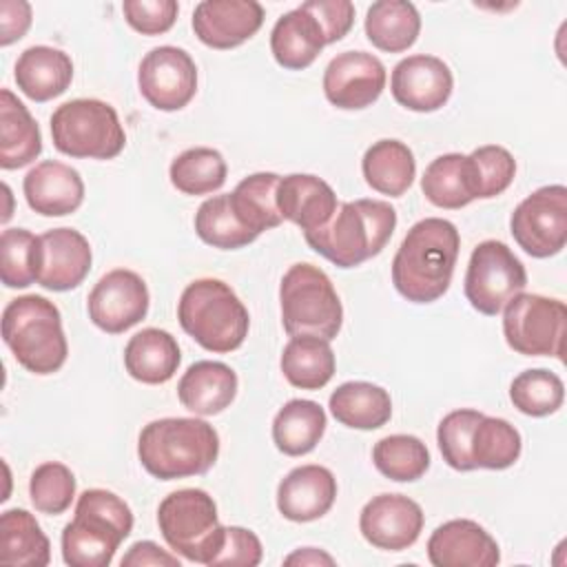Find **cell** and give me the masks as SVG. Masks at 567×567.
<instances>
[{
	"label": "cell",
	"mask_w": 567,
	"mask_h": 567,
	"mask_svg": "<svg viewBox=\"0 0 567 567\" xmlns=\"http://www.w3.org/2000/svg\"><path fill=\"white\" fill-rule=\"evenodd\" d=\"M13 78L29 100L49 102L71 86L73 62L62 49L35 44L20 53Z\"/></svg>",
	"instance_id": "d4e9b609"
},
{
	"label": "cell",
	"mask_w": 567,
	"mask_h": 567,
	"mask_svg": "<svg viewBox=\"0 0 567 567\" xmlns=\"http://www.w3.org/2000/svg\"><path fill=\"white\" fill-rule=\"evenodd\" d=\"M516 244L532 257H554L567 241V188L549 184L527 195L509 217Z\"/></svg>",
	"instance_id": "7c38bea8"
},
{
	"label": "cell",
	"mask_w": 567,
	"mask_h": 567,
	"mask_svg": "<svg viewBox=\"0 0 567 567\" xmlns=\"http://www.w3.org/2000/svg\"><path fill=\"white\" fill-rule=\"evenodd\" d=\"M131 532L133 512L117 494L86 489L78 496L73 520L62 529V558L71 567H109Z\"/></svg>",
	"instance_id": "277c9868"
},
{
	"label": "cell",
	"mask_w": 567,
	"mask_h": 567,
	"mask_svg": "<svg viewBox=\"0 0 567 567\" xmlns=\"http://www.w3.org/2000/svg\"><path fill=\"white\" fill-rule=\"evenodd\" d=\"M137 456L142 467L159 481L199 476L219 456V434L197 416L157 419L142 427Z\"/></svg>",
	"instance_id": "7a4b0ae2"
},
{
	"label": "cell",
	"mask_w": 567,
	"mask_h": 567,
	"mask_svg": "<svg viewBox=\"0 0 567 567\" xmlns=\"http://www.w3.org/2000/svg\"><path fill=\"white\" fill-rule=\"evenodd\" d=\"M286 565H334V558L315 547H303L284 558Z\"/></svg>",
	"instance_id": "816d5d0a"
},
{
	"label": "cell",
	"mask_w": 567,
	"mask_h": 567,
	"mask_svg": "<svg viewBox=\"0 0 567 567\" xmlns=\"http://www.w3.org/2000/svg\"><path fill=\"white\" fill-rule=\"evenodd\" d=\"M425 199L439 208L456 210L476 199L470 157L463 153H445L432 159L421 177Z\"/></svg>",
	"instance_id": "d6a6232c"
},
{
	"label": "cell",
	"mask_w": 567,
	"mask_h": 567,
	"mask_svg": "<svg viewBox=\"0 0 567 567\" xmlns=\"http://www.w3.org/2000/svg\"><path fill=\"white\" fill-rule=\"evenodd\" d=\"M122 567H179L177 554L162 549L153 540H137L120 560Z\"/></svg>",
	"instance_id": "f907efd6"
},
{
	"label": "cell",
	"mask_w": 567,
	"mask_h": 567,
	"mask_svg": "<svg viewBox=\"0 0 567 567\" xmlns=\"http://www.w3.org/2000/svg\"><path fill=\"white\" fill-rule=\"evenodd\" d=\"M423 509L403 494H379L370 498L359 514L363 538L385 551L412 547L423 532Z\"/></svg>",
	"instance_id": "e0dca14e"
},
{
	"label": "cell",
	"mask_w": 567,
	"mask_h": 567,
	"mask_svg": "<svg viewBox=\"0 0 567 567\" xmlns=\"http://www.w3.org/2000/svg\"><path fill=\"white\" fill-rule=\"evenodd\" d=\"M279 179L281 177L277 173H252L244 177L233 193H228L235 215L255 235L277 228L284 221L277 208Z\"/></svg>",
	"instance_id": "d590c367"
},
{
	"label": "cell",
	"mask_w": 567,
	"mask_h": 567,
	"mask_svg": "<svg viewBox=\"0 0 567 567\" xmlns=\"http://www.w3.org/2000/svg\"><path fill=\"white\" fill-rule=\"evenodd\" d=\"M264 24L257 0H204L193 11V31L210 49H235Z\"/></svg>",
	"instance_id": "d6986e66"
},
{
	"label": "cell",
	"mask_w": 567,
	"mask_h": 567,
	"mask_svg": "<svg viewBox=\"0 0 567 567\" xmlns=\"http://www.w3.org/2000/svg\"><path fill=\"white\" fill-rule=\"evenodd\" d=\"M281 323L288 337L332 341L343 323V306L330 277L312 264H295L279 284Z\"/></svg>",
	"instance_id": "52a82bcc"
},
{
	"label": "cell",
	"mask_w": 567,
	"mask_h": 567,
	"mask_svg": "<svg viewBox=\"0 0 567 567\" xmlns=\"http://www.w3.org/2000/svg\"><path fill=\"white\" fill-rule=\"evenodd\" d=\"M361 171L372 190L401 197L414 182L416 159L401 140H379L363 153Z\"/></svg>",
	"instance_id": "f546056e"
},
{
	"label": "cell",
	"mask_w": 567,
	"mask_h": 567,
	"mask_svg": "<svg viewBox=\"0 0 567 567\" xmlns=\"http://www.w3.org/2000/svg\"><path fill=\"white\" fill-rule=\"evenodd\" d=\"M326 412L317 401L290 399L272 419V441L286 456H303L326 432Z\"/></svg>",
	"instance_id": "4dcf8cb0"
},
{
	"label": "cell",
	"mask_w": 567,
	"mask_h": 567,
	"mask_svg": "<svg viewBox=\"0 0 567 567\" xmlns=\"http://www.w3.org/2000/svg\"><path fill=\"white\" fill-rule=\"evenodd\" d=\"M277 208L284 219L303 233L321 228L339 208L337 193L328 182L308 173H292L279 179Z\"/></svg>",
	"instance_id": "603a6c76"
},
{
	"label": "cell",
	"mask_w": 567,
	"mask_h": 567,
	"mask_svg": "<svg viewBox=\"0 0 567 567\" xmlns=\"http://www.w3.org/2000/svg\"><path fill=\"white\" fill-rule=\"evenodd\" d=\"M51 137L60 153L78 159H113L126 144L117 111L95 97L60 104L51 115Z\"/></svg>",
	"instance_id": "9c48e42d"
},
{
	"label": "cell",
	"mask_w": 567,
	"mask_h": 567,
	"mask_svg": "<svg viewBox=\"0 0 567 567\" xmlns=\"http://www.w3.org/2000/svg\"><path fill=\"white\" fill-rule=\"evenodd\" d=\"M182 330L204 350L226 354L237 350L250 328L248 308L221 279L190 281L177 303Z\"/></svg>",
	"instance_id": "5b68a950"
},
{
	"label": "cell",
	"mask_w": 567,
	"mask_h": 567,
	"mask_svg": "<svg viewBox=\"0 0 567 567\" xmlns=\"http://www.w3.org/2000/svg\"><path fill=\"white\" fill-rule=\"evenodd\" d=\"M483 412L472 408H461L445 414L436 430V443L443 461L456 472H472L474 461L470 454V439L474 425L481 421Z\"/></svg>",
	"instance_id": "ee69618b"
},
{
	"label": "cell",
	"mask_w": 567,
	"mask_h": 567,
	"mask_svg": "<svg viewBox=\"0 0 567 567\" xmlns=\"http://www.w3.org/2000/svg\"><path fill=\"white\" fill-rule=\"evenodd\" d=\"M301 7L321 24L326 44L339 42L354 24V4L350 0H308Z\"/></svg>",
	"instance_id": "c3c4849f"
},
{
	"label": "cell",
	"mask_w": 567,
	"mask_h": 567,
	"mask_svg": "<svg viewBox=\"0 0 567 567\" xmlns=\"http://www.w3.org/2000/svg\"><path fill=\"white\" fill-rule=\"evenodd\" d=\"M2 339L16 361L33 374L58 372L69 354L60 310L40 295H22L7 303Z\"/></svg>",
	"instance_id": "8992f818"
},
{
	"label": "cell",
	"mask_w": 567,
	"mask_h": 567,
	"mask_svg": "<svg viewBox=\"0 0 567 567\" xmlns=\"http://www.w3.org/2000/svg\"><path fill=\"white\" fill-rule=\"evenodd\" d=\"M461 235L443 217L416 221L392 259V284L412 303H432L452 284Z\"/></svg>",
	"instance_id": "6da1fadb"
},
{
	"label": "cell",
	"mask_w": 567,
	"mask_h": 567,
	"mask_svg": "<svg viewBox=\"0 0 567 567\" xmlns=\"http://www.w3.org/2000/svg\"><path fill=\"white\" fill-rule=\"evenodd\" d=\"M228 175L226 159L219 151L195 146L179 153L168 168L171 184L184 195H208L224 186Z\"/></svg>",
	"instance_id": "8d00e7d4"
},
{
	"label": "cell",
	"mask_w": 567,
	"mask_h": 567,
	"mask_svg": "<svg viewBox=\"0 0 567 567\" xmlns=\"http://www.w3.org/2000/svg\"><path fill=\"white\" fill-rule=\"evenodd\" d=\"M396 228V210L383 199L343 202L306 244L339 268H354L377 257Z\"/></svg>",
	"instance_id": "3957f363"
},
{
	"label": "cell",
	"mask_w": 567,
	"mask_h": 567,
	"mask_svg": "<svg viewBox=\"0 0 567 567\" xmlns=\"http://www.w3.org/2000/svg\"><path fill=\"white\" fill-rule=\"evenodd\" d=\"M509 401L527 416H549L565 401V383L551 370H525L514 377L509 385Z\"/></svg>",
	"instance_id": "60d3db41"
},
{
	"label": "cell",
	"mask_w": 567,
	"mask_h": 567,
	"mask_svg": "<svg viewBox=\"0 0 567 567\" xmlns=\"http://www.w3.org/2000/svg\"><path fill=\"white\" fill-rule=\"evenodd\" d=\"M390 89L401 106L416 113H432L450 100L454 78L441 58L419 53L403 58L392 69Z\"/></svg>",
	"instance_id": "ac0fdd59"
},
{
	"label": "cell",
	"mask_w": 567,
	"mask_h": 567,
	"mask_svg": "<svg viewBox=\"0 0 567 567\" xmlns=\"http://www.w3.org/2000/svg\"><path fill=\"white\" fill-rule=\"evenodd\" d=\"M427 558L434 567H494L501 560V551L483 525L470 518H454L432 532Z\"/></svg>",
	"instance_id": "ffe728a7"
},
{
	"label": "cell",
	"mask_w": 567,
	"mask_h": 567,
	"mask_svg": "<svg viewBox=\"0 0 567 567\" xmlns=\"http://www.w3.org/2000/svg\"><path fill=\"white\" fill-rule=\"evenodd\" d=\"M337 498V478L323 465H299L277 487V509L292 523H310L330 512Z\"/></svg>",
	"instance_id": "44dd1931"
},
{
	"label": "cell",
	"mask_w": 567,
	"mask_h": 567,
	"mask_svg": "<svg viewBox=\"0 0 567 567\" xmlns=\"http://www.w3.org/2000/svg\"><path fill=\"white\" fill-rule=\"evenodd\" d=\"M565 326L567 308L560 299L518 292L505 303L503 334L518 354L563 359Z\"/></svg>",
	"instance_id": "30bf717a"
},
{
	"label": "cell",
	"mask_w": 567,
	"mask_h": 567,
	"mask_svg": "<svg viewBox=\"0 0 567 567\" xmlns=\"http://www.w3.org/2000/svg\"><path fill=\"white\" fill-rule=\"evenodd\" d=\"M332 416L352 430L383 427L392 416V399L388 390L368 381L341 383L328 401Z\"/></svg>",
	"instance_id": "f1b7e54d"
},
{
	"label": "cell",
	"mask_w": 567,
	"mask_h": 567,
	"mask_svg": "<svg viewBox=\"0 0 567 567\" xmlns=\"http://www.w3.org/2000/svg\"><path fill=\"white\" fill-rule=\"evenodd\" d=\"M237 374L221 361H195L177 383L179 403L199 416L224 412L237 394Z\"/></svg>",
	"instance_id": "cb8c5ba5"
},
{
	"label": "cell",
	"mask_w": 567,
	"mask_h": 567,
	"mask_svg": "<svg viewBox=\"0 0 567 567\" xmlns=\"http://www.w3.org/2000/svg\"><path fill=\"white\" fill-rule=\"evenodd\" d=\"M474 195L476 199H489L509 188L516 175L514 155L498 144H485L474 148L470 155Z\"/></svg>",
	"instance_id": "7bdbcfd3"
},
{
	"label": "cell",
	"mask_w": 567,
	"mask_h": 567,
	"mask_svg": "<svg viewBox=\"0 0 567 567\" xmlns=\"http://www.w3.org/2000/svg\"><path fill=\"white\" fill-rule=\"evenodd\" d=\"M142 97L157 111H179L197 93V66L179 47L151 49L137 69Z\"/></svg>",
	"instance_id": "4fadbf2b"
},
{
	"label": "cell",
	"mask_w": 567,
	"mask_h": 567,
	"mask_svg": "<svg viewBox=\"0 0 567 567\" xmlns=\"http://www.w3.org/2000/svg\"><path fill=\"white\" fill-rule=\"evenodd\" d=\"M525 286V266L507 244L485 239L472 250L465 272V297L474 310L494 317Z\"/></svg>",
	"instance_id": "8fae6325"
},
{
	"label": "cell",
	"mask_w": 567,
	"mask_h": 567,
	"mask_svg": "<svg viewBox=\"0 0 567 567\" xmlns=\"http://www.w3.org/2000/svg\"><path fill=\"white\" fill-rule=\"evenodd\" d=\"M372 461L385 478L396 483H412L427 472L430 452L419 436L390 434L377 441L372 450Z\"/></svg>",
	"instance_id": "ab89813d"
},
{
	"label": "cell",
	"mask_w": 567,
	"mask_h": 567,
	"mask_svg": "<svg viewBox=\"0 0 567 567\" xmlns=\"http://www.w3.org/2000/svg\"><path fill=\"white\" fill-rule=\"evenodd\" d=\"M264 556V547L261 540L257 538L255 532L246 529V527H224V543L219 547V551L215 554L213 565H244V567H255L261 563Z\"/></svg>",
	"instance_id": "7dc6e473"
},
{
	"label": "cell",
	"mask_w": 567,
	"mask_h": 567,
	"mask_svg": "<svg viewBox=\"0 0 567 567\" xmlns=\"http://www.w3.org/2000/svg\"><path fill=\"white\" fill-rule=\"evenodd\" d=\"M157 525L166 545L190 563L210 565L224 543L217 505L199 487L171 492L157 507Z\"/></svg>",
	"instance_id": "ba28073f"
},
{
	"label": "cell",
	"mask_w": 567,
	"mask_h": 567,
	"mask_svg": "<svg viewBox=\"0 0 567 567\" xmlns=\"http://www.w3.org/2000/svg\"><path fill=\"white\" fill-rule=\"evenodd\" d=\"M326 47V35L317 18L306 11L303 7H297L288 13H284L272 31H270V51L279 66L288 71H301L308 69L321 49Z\"/></svg>",
	"instance_id": "484cf974"
},
{
	"label": "cell",
	"mask_w": 567,
	"mask_h": 567,
	"mask_svg": "<svg viewBox=\"0 0 567 567\" xmlns=\"http://www.w3.org/2000/svg\"><path fill=\"white\" fill-rule=\"evenodd\" d=\"M91 244L73 228H51L35 241V281L55 292L78 288L91 270Z\"/></svg>",
	"instance_id": "9a60e30c"
},
{
	"label": "cell",
	"mask_w": 567,
	"mask_h": 567,
	"mask_svg": "<svg viewBox=\"0 0 567 567\" xmlns=\"http://www.w3.org/2000/svg\"><path fill=\"white\" fill-rule=\"evenodd\" d=\"M182 354L175 337L162 328L135 332L124 348L126 372L146 385H159L175 377Z\"/></svg>",
	"instance_id": "4316f807"
},
{
	"label": "cell",
	"mask_w": 567,
	"mask_h": 567,
	"mask_svg": "<svg viewBox=\"0 0 567 567\" xmlns=\"http://www.w3.org/2000/svg\"><path fill=\"white\" fill-rule=\"evenodd\" d=\"M195 233L204 244L221 250L244 248L259 237L239 221L230 206V195H215L197 208Z\"/></svg>",
	"instance_id": "f35d334b"
},
{
	"label": "cell",
	"mask_w": 567,
	"mask_h": 567,
	"mask_svg": "<svg viewBox=\"0 0 567 567\" xmlns=\"http://www.w3.org/2000/svg\"><path fill=\"white\" fill-rule=\"evenodd\" d=\"M385 89L383 62L365 51H343L323 71L328 102L343 111H359L379 100Z\"/></svg>",
	"instance_id": "2e32d148"
},
{
	"label": "cell",
	"mask_w": 567,
	"mask_h": 567,
	"mask_svg": "<svg viewBox=\"0 0 567 567\" xmlns=\"http://www.w3.org/2000/svg\"><path fill=\"white\" fill-rule=\"evenodd\" d=\"M22 190L31 210L44 217H64L84 202V182L80 173L55 159L35 164L22 182Z\"/></svg>",
	"instance_id": "7402d4cb"
},
{
	"label": "cell",
	"mask_w": 567,
	"mask_h": 567,
	"mask_svg": "<svg viewBox=\"0 0 567 567\" xmlns=\"http://www.w3.org/2000/svg\"><path fill=\"white\" fill-rule=\"evenodd\" d=\"M35 241L27 228H7L0 235V279L7 288H27L35 281Z\"/></svg>",
	"instance_id": "f6af8a7d"
},
{
	"label": "cell",
	"mask_w": 567,
	"mask_h": 567,
	"mask_svg": "<svg viewBox=\"0 0 567 567\" xmlns=\"http://www.w3.org/2000/svg\"><path fill=\"white\" fill-rule=\"evenodd\" d=\"M31 4L24 0H2L0 2V44L9 47L24 38L31 27Z\"/></svg>",
	"instance_id": "681fc988"
},
{
	"label": "cell",
	"mask_w": 567,
	"mask_h": 567,
	"mask_svg": "<svg viewBox=\"0 0 567 567\" xmlns=\"http://www.w3.org/2000/svg\"><path fill=\"white\" fill-rule=\"evenodd\" d=\"M51 543L35 516L27 509H7L0 516V563L16 567H47Z\"/></svg>",
	"instance_id": "1f68e13d"
},
{
	"label": "cell",
	"mask_w": 567,
	"mask_h": 567,
	"mask_svg": "<svg viewBox=\"0 0 567 567\" xmlns=\"http://www.w3.org/2000/svg\"><path fill=\"white\" fill-rule=\"evenodd\" d=\"M175 0H124L122 13L126 22L142 35L166 33L177 20Z\"/></svg>",
	"instance_id": "bcb514c9"
},
{
	"label": "cell",
	"mask_w": 567,
	"mask_h": 567,
	"mask_svg": "<svg viewBox=\"0 0 567 567\" xmlns=\"http://www.w3.org/2000/svg\"><path fill=\"white\" fill-rule=\"evenodd\" d=\"M148 288L144 279L126 268L109 270L89 292V319L109 334L137 326L148 312Z\"/></svg>",
	"instance_id": "5bb4252c"
},
{
	"label": "cell",
	"mask_w": 567,
	"mask_h": 567,
	"mask_svg": "<svg viewBox=\"0 0 567 567\" xmlns=\"http://www.w3.org/2000/svg\"><path fill=\"white\" fill-rule=\"evenodd\" d=\"M29 496L38 512L49 516L64 514L75 498V476L64 463H42L31 474Z\"/></svg>",
	"instance_id": "b9f144b4"
},
{
	"label": "cell",
	"mask_w": 567,
	"mask_h": 567,
	"mask_svg": "<svg viewBox=\"0 0 567 567\" xmlns=\"http://www.w3.org/2000/svg\"><path fill=\"white\" fill-rule=\"evenodd\" d=\"M286 381L301 390H321L334 374L337 359L330 341L319 337H290L281 359Z\"/></svg>",
	"instance_id": "e575fe53"
},
{
	"label": "cell",
	"mask_w": 567,
	"mask_h": 567,
	"mask_svg": "<svg viewBox=\"0 0 567 567\" xmlns=\"http://www.w3.org/2000/svg\"><path fill=\"white\" fill-rule=\"evenodd\" d=\"M520 434L518 430L498 416H481V421L472 430L470 454L474 467L485 470H507L520 456Z\"/></svg>",
	"instance_id": "74e56055"
},
{
	"label": "cell",
	"mask_w": 567,
	"mask_h": 567,
	"mask_svg": "<svg viewBox=\"0 0 567 567\" xmlns=\"http://www.w3.org/2000/svg\"><path fill=\"white\" fill-rule=\"evenodd\" d=\"M368 40L388 53H401L410 49L421 31V16L408 0H379L368 7L365 13Z\"/></svg>",
	"instance_id": "836d02e7"
},
{
	"label": "cell",
	"mask_w": 567,
	"mask_h": 567,
	"mask_svg": "<svg viewBox=\"0 0 567 567\" xmlns=\"http://www.w3.org/2000/svg\"><path fill=\"white\" fill-rule=\"evenodd\" d=\"M42 153V135L29 109L9 91H0V166L22 168Z\"/></svg>",
	"instance_id": "83f0119b"
}]
</instances>
